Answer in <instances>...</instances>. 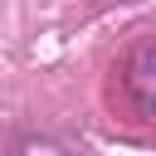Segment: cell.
Here are the masks:
<instances>
[{"mask_svg":"<svg viewBox=\"0 0 156 156\" xmlns=\"http://www.w3.org/2000/svg\"><path fill=\"white\" fill-rule=\"evenodd\" d=\"M112 93L117 102L136 117V122H151V107H156V44L151 34H141L112 68Z\"/></svg>","mask_w":156,"mask_h":156,"instance_id":"obj_1","label":"cell"},{"mask_svg":"<svg viewBox=\"0 0 156 156\" xmlns=\"http://www.w3.org/2000/svg\"><path fill=\"white\" fill-rule=\"evenodd\" d=\"M10 156H78V151H73V146H63L58 136H44V132H24V136H15Z\"/></svg>","mask_w":156,"mask_h":156,"instance_id":"obj_2","label":"cell"},{"mask_svg":"<svg viewBox=\"0 0 156 156\" xmlns=\"http://www.w3.org/2000/svg\"><path fill=\"white\" fill-rule=\"evenodd\" d=\"M117 5H136V0H117Z\"/></svg>","mask_w":156,"mask_h":156,"instance_id":"obj_3","label":"cell"}]
</instances>
